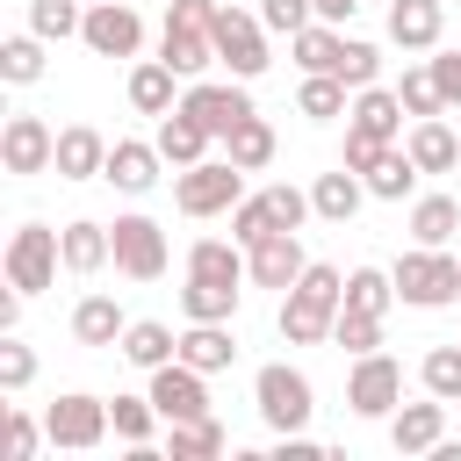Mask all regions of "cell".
Listing matches in <instances>:
<instances>
[{
  "label": "cell",
  "mask_w": 461,
  "mask_h": 461,
  "mask_svg": "<svg viewBox=\"0 0 461 461\" xmlns=\"http://www.w3.org/2000/svg\"><path fill=\"white\" fill-rule=\"evenodd\" d=\"M339 310H346V274L324 267V259H310L303 281L281 295V339L288 346H324L331 324H339Z\"/></svg>",
  "instance_id": "1"
},
{
  "label": "cell",
  "mask_w": 461,
  "mask_h": 461,
  "mask_svg": "<svg viewBox=\"0 0 461 461\" xmlns=\"http://www.w3.org/2000/svg\"><path fill=\"white\" fill-rule=\"evenodd\" d=\"M389 274H396V303H411V310H447L461 295V259L447 245H411Z\"/></svg>",
  "instance_id": "2"
},
{
  "label": "cell",
  "mask_w": 461,
  "mask_h": 461,
  "mask_svg": "<svg viewBox=\"0 0 461 461\" xmlns=\"http://www.w3.org/2000/svg\"><path fill=\"white\" fill-rule=\"evenodd\" d=\"M173 202L187 216H223V209L245 202V166L238 158H194V166L173 173Z\"/></svg>",
  "instance_id": "3"
},
{
  "label": "cell",
  "mask_w": 461,
  "mask_h": 461,
  "mask_svg": "<svg viewBox=\"0 0 461 461\" xmlns=\"http://www.w3.org/2000/svg\"><path fill=\"white\" fill-rule=\"evenodd\" d=\"M252 403H259V418H267L274 432H303V425H310V411H317V389H310V375H303V367L274 360V367H259V375H252Z\"/></svg>",
  "instance_id": "4"
},
{
  "label": "cell",
  "mask_w": 461,
  "mask_h": 461,
  "mask_svg": "<svg viewBox=\"0 0 461 461\" xmlns=\"http://www.w3.org/2000/svg\"><path fill=\"white\" fill-rule=\"evenodd\" d=\"M7 281L22 288V295H43L50 281H58V267H65V238L50 230V223H22L14 238H7Z\"/></svg>",
  "instance_id": "5"
},
{
  "label": "cell",
  "mask_w": 461,
  "mask_h": 461,
  "mask_svg": "<svg viewBox=\"0 0 461 461\" xmlns=\"http://www.w3.org/2000/svg\"><path fill=\"white\" fill-rule=\"evenodd\" d=\"M209 36H216V65H230V79H259V72L274 65V58H267V36H274V29H267L259 14H245V7H216V29H209Z\"/></svg>",
  "instance_id": "6"
},
{
  "label": "cell",
  "mask_w": 461,
  "mask_h": 461,
  "mask_svg": "<svg viewBox=\"0 0 461 461\" xmlns=\"http://www.w3.org/2000/svg\"><path fill=\"white\" fill-rule=\"evenodd\" d=\"M43 432H50V447H72V454H86V447H101V439L115 432V418H108V403H101V396L72 389V396H58V403L43 411Z\"/></svg>",
  "instance_id": "7"
},
{
  "label": "cell",
  "mask_w": 461,
  "mask_h": 461,
  "mask_svg": "<svg viewBox=\"0 0 461 461\" xmlns=\"http://www.w3.org/2000/svg\"><path fill=\"white\" fill-rule=\"evenodd\" d=\"M79 43H86L94 58H137V50H144V14H137L130 0H86Z\"/></svg>",
  "instance_id": "8"
},
{
  "label": "cell",
  "mask_w": 461,
  "mask_h": 461,
  "mask_svg": "<svg viewBox=\"0 0 461 461\" xmlns=\"http://www.w3.org/2000/svg\"><path fill=\"white\" fill-rule=\"evenodd\" d=\"M180 108L223 144L245 115H252V94H245V79H187V94H180Z\"/></svg>",
  "instance_id": "9"
},
{
  "label": "cell",
  "mask_w": 461,
  "mask_h": 461,
  "mask_svg": "<svg viewBox=\"0 0 461 461\" xmlns=\"http://www.w3.org/2000/svg\"><path fill=\"white\" fill-rule=\"evenodd\" d=\"M346 403H353V418H389V411L403 403V367H396L382 346L360 353L353 375H346Z\"/></svg>",
  "instance_id": "10"
},
{
  "label": "cell",
  "mask_w": 461,
  "mask_h": 461,
  "mask_svg": "<svg viewBox=\"0 0 461 461\" xmlns=\"http://www.w3.org/2000/svg\"><path fill=\"white\" fill-rule=\"evenodd\" d=\"M144 396L158 403V418H166V425H180V418H209V375H202V367H187V360L151 367V389H144Z\"/></svg>",
  "instance_id": "11"
},
{
  "label": "cell",
  "mask_w": 461,
  "mask_h": 461,
  "mask_svg": "<svg viewBox=\"0 0 461 461\" xmlns=\"http://www.w3.org/2000/svg\"><path fill=\"white\" fill-rule=\"evenodd\" d=\"M0 166L7 173H50L58 166V130L43 122V115H7V130H0Z\"/></svg>",
  "instance_id": "12"
},
{
  "label": "cell",
  "mask_w": 461,
  "mask_h": 461,
  "mask_svg": "<svg viewBox=\"0 0 461 461\" xmlns=\"http://www.w3.org/2000/svg\"><path fill=\"white\" fill-rule=\"evenodd\" d=\"M108 230H115V274H130V281H158L166 274V230L151 216H115Z\"/></svg>",
  "instance_id": "13"
},
{
  "label": "cell",
  "mask_w": 461,
  "mask_h": 461,
  "mask_svg": "<svg viewBox=\"0 0 461 461\" xmlns=\"http://www.w3.org/2000/svg\"><path fill=\"white\" fill-rule=\"evenodd\" d=\"M158 166H166V151H158V144H144V137H115V144H108L101 180H108V187H122V194H151V187H158Z\"/></svg>",
  "instance_id": "14"
},
{
  "label": "cell",
  "mask_w": 461,
  "mask_h": 461,
  "mask_svg": "<svg viewBox=\"0 0 461 461\" xmlns=\"http://www.w3.org/2000/svg\"><path fill=\"white\" fill-rule=\"evenodd\" d=\"M245 267H252V281H259V288H281V295H288V288L303 281V267H310V259H303L295 230H274V238L245 245Z\"/></svg>",
  "instance_id": "15"
},
{
  "label": "cell",
  "mask_w": 461,
  "mask_h": 461,
  "mask_svg": "<svg viewBox=\"0 0 461 461\" xmlns=\"http://www.w3.org/2000/svg\"><path fill=\"white\" fill-rule=\"evenodd\" d=\"M389 439H396V454H432L447 439V403L439 396L432 403H396L389 411Z\"/></svg>",
  "instance_id": "16"
},
{
  "label": "cell",
  "mask_w": 461,
  "mask_h": 461,
  "mask_svg": "<svg viewBox=\"0 0 461 461\" xmlns=\"http://www.w3.org/2000/svg\"><path fill=\"white\" fill-rule=\"evenodd\" d=\"M101 166H108V137H101L94 122H65V130H58V166H50V173H58V180H94Z\"/></svg>",
  "instance_id": "17"
},
{
  "label": "cell",
  "mask_w": 461,
  "mask_h": 461,
  "mask_svg": "<svg viewBox=\"0 0 461 461\" xmlns=\"http://www.w3.org/2000/svg\"><path fill=\"white\" fill-rule=\"evenodd\" d=\"M439 29H447V7L439 0H389V43L439 50Z\"/></svg>",
  "instance_id": "18"
},
{
  "label": "cell",
  "mask_w": 461,
  "mask_h": 461,
  "mask_svg": "<svg viewBox=\"0 0 461 461\" xmlns=\"http://www.w3.org/2000/svg\"><path fill=\"white\" fill-rule=\"evenodd\" d=\"M403 115H411V108H403L389 86H360V94H353V108H346V122H353V130H367V137H382V144H396V137H403Z\"/></svg>",
  "instance_id": "19"
},
{
  "label": "cell",
  "mask_w": 461,
  "mask_h": 461,
  "mask_svg": "<svg viewBox=\"0 0 461 461\" xmlns=\"http://www.w3.org/2000/svg\"><path fill=\"white\" fill-rule=\"evenodd\" d=\"M367 202V180L353 173V166H339V173H317L310 180V209L324 216V223H353V209Z\"/></svg>",
  "instance_id": "20"
},
{
  "label": "cell",
  "mask_w": 461,
  "mask_h": 461,
  "mask_svg": "<svg viewBox=\"0 0 461 461\" xmlns=\"http://www.w3.org/2000/svg\"><path fill=\"white\" fill-rule=\"evenodd\" d=\"M151 144L166 151V166H194V158H209V144H216V137H209V130H202V122L187 115V108H166V115H158V137H151Z\"/></svg>",
  "instance_id": "21"
},
{
  "label": "cell",
  "mask_w": 461,
  "mask_h": 461,
  "mask_svg": "<svg viewBox=\"0 0 461 461\" xmlns=\"http://www.w3.org/2000/svg\"><path fill=\"white\" fill-rule=\"evenodd\" d=\"M187 274H194V281H230V288H238L252 267H245V245H238V238H194V245H187Z\"/></svg>",
  "instance_id": "22"
},
{
  "label": "cell",
  "mask_w": 461,
  "mask_h": 461,
  "mask_svg": "<svg viewBox=\"0 0 461 461\" xmlns=\"http://www.w3.org/2000/svg\"><path fill=\"white\" fill-rule=\"evenodd\" d=\"M130 367H166V360H180V339H173V324H158V317H137L130 331H122V346H115Z\"/></svg>",
  "instance_id": "23"
},
{
  "label": "cell",
  "mask_w": 461,
  "mask_h": 461,
  "mask_svg": "<svg viewBox=\"0 0 461 461\" xmlns=\"http://www.w3.org/2000/svg\"><path fill=\"white\" fill-rule=\"evenodd\" d=\"M403 151L418 158V173H454L461 166V137L439 122V115H425V122H411V137H403Z\"/></svg>",
  "instance_id": "24"
},
{
  "label": "cell",
  "mask_w": 461,
  "mask_h": 461,
  "mask_svg": "<svg viewBox=\"0 0 461 461\" xmlns=\"http://www.w3.org/2000/svg\"><path fill=\"white\" fill-rule=\"evenodd\" d=\"M65 274H101L115 259V230L108 223H65Z\"/></svg>",
  "instance_id": "25"
},
{
  "label": "cell",
  "mask_w": 461,
  "mask_h": 461,
  "mask_svg": "<svg viewBox=\"0 0 461 461\" xmlns=\"http://www.w3.org/2000/svg\"><path fill=\"white\" fill-rule=\"evenodd\" d=\"M122 331H130V317L115 310V295H79V310H72L79 346H122Z\"/></svg>",
  "instance_id": "26"
},
{
  "label": "cell",
  "mask_w": 461,
  "mask_h": 461,
  "mask_svg": "<svg viewBox=\"0 0 461 461\" xmlns=\"http://www.w3.org/2000/svg\"><path fill=\"white\" fill-rule=\"evenodd\" d=\"M180 360H187V367H202V375H223V367L238 360L230 324H187V331H180Z\"/></svg>",
  "instance_id": "27"
},
{
  "label": "cell",
  "mask_w": 461,
  "mask_h": 461,
  "mask_svg": "<svg viewBox=\"0 0 461 461\" xmlns=\"http://www.w3.org/2000/svg\"><path fill=\"white\" fill-rule=\"evenodd\" d=\"M158 58H166L180 79H202V72L216 65V36H209V29H166V36H158Z\"/></svg>",
  "instance_id": "28"
},
{
  "label": "cell",
  "mask_w": 461,
  "mask_h": 461,
  "mask_svg": "<svg viewBox=\"0 0 461 461\" xmlns=\"http://www.w3.org/2000/svg\"><path fill=\"white\" fill-rule=\"evenodd\" d=\"M238 295H245V288H230V281H194V274H187L180 310H187V324H230V317H238Z\"/></svg>",
  "instance_id": "29"
},
{
  "label": "cell",
  "mask_w": 461,
  "mask_h": 461,
  "mask_svg": "<svg viewBox=\"0 0 461 461\" xmlns=\"http://www.w3.org/2000/svg\"><path fill=\"white\" fill-rule=\"evenodd\" d=\"M173 79H180V72H173L166 58H144V65L130 72V108H137V115H166V108H180V101H173Z\"/></svg>",
  "instance_id": "30"
},
{
  "label": "cell",
  "mask_w": 461,
  "mask_h": 461,
  "mask_svg": "<svg viewBox=\"0 0 461 461\" xmlns=\"http://www.w3.org/2000/svg\"><path fill=\"white\" fill-rule=\"evenodd\" d=\"M360 180H367V194H375V202H403V194L418 187V158H411L403 144H389V151H382Z\"/></svg>",
  "instance_id": "31"
},
{
  "label": "cell",
  "mask_w": 461,
  "mask_h": 461,
  "mask_svg": "<svg viewBox=\"0 0 461 461\" xmlns=\"http://www.w3.org/2000/svg\"><path fill=\"white\" fill-rule=\"evenodd\" d=\"M223 158H238L245 173H259V166H274V122H267L259 108H252V115H245V122H238V130L223 137Z\"/></svg>",
  "instance_id": "32"
},
{
  "label": "cell",
  "mask_w": 461,
  "mask_h": 461,
  "mask_svg": "<svg viewBox=\"0 0 461 461\" xmlns=\"http://www.w3.org/2000/svg\"><path fill=\"white\" fill-rule=\"evenodd\" d=\"M288 50H295V65H303V72H339L346 36H339L331 22H310V29H295V36H288Z\"/></svg>",
  "instance_id": "33"
},
{
  "label": "cell",
  "mask_w": 461,
  "mask_h": 461,
  "mask_svg": "<svg viewBox=\"0 0 461 461\" xmlns=\"http://www.w3.org/2000/svg\"><path fill=\"white\" fill-rule=\"evenodd\" d=\"M353 86L339 79V72H303V94H295V108L310 115V122H331V115H346L353 101H346Z\"/></svg>",
  "instance_id": "34"
},
{
  "label": "cell",
  "mask_w": 461,
  "mask_h": 461,
  "mask_svg": "<svg viewBox=\"0 0 461 461\" xmlns=\"http://www.w3.org/2000/svg\"><path fill=\"white\" fill-rule=\"evenodd\" d=\"M461 230V202L454 194H425V202H411V238L418 245H447Z\"/></svg>",
  "instance_id": "35"
},
{
  "label": "cell",
  "mask_w": 461,
  "mask_h": 461,
  "mask_svg": "<svg viewBox=\"0 0 461 461\" xmlns=\"http://www.w3.org/2000/svg\"><path fill=\"white\" fill-rule=\"evenodd\" d=\"M29 29H36L43 43L79 36V29H86V0H29Z\"/></svg>",
  "instance_id": "36"
},
{
  "label": "cell",
  "mask_w": 461,
  "mask_h": 461,
  "mask_svg": "<svg viewBox=\"0 0 461 461\" xmlns=\"http://www.w3.org/2000/svg\"><path fill=\"white\" fill-rule=\"evenodd\" d=\"M0 79H7V86H36V79H43V36H36V29L0 43Z\"/></svg>",
  "instance_id": "37"
},
{
  "label": "cell",
  "mask_w": 461,
  "mask_h": 461,
  "mask_svg": "<svg viewBox=\"0 0 461 461\" xmlns=\"http://www.w3.org/2000/svg\"><path fill=\"white\" fill-rule=\"evenodd\" d=\"M166 447H173V461H216L223 454V425L216 418H180Z\"/></svg>",
  "instance_id": "38"
},
{
  "label": "cell",
  "mask_w": 461,
  "mask_h": 461,
  "mask_svg": "<svg viewBox=\"0 0 461 461\" xmlns=\"http://www.w3.org/2000/svg\"><path fill=\"white\" fill-rule=\"evenodd\" d=\"M396 303V274H382V267H353L346 274V310H389Z\"/></svg>",
  "instance_id": "39"
},
{
  "label": "cell",
  "mask_w": 461,
  "mask_h": 461,
  "mask_svg": "<svg viewBox=\"0 0 461 461\" xmlns=\"http://www.w3.org/2000/svg\"><path fill=\"white\" fill-rule=\"evenodd\" d=\"M418 382H425V396L461 403V346H432V353H425V367H418Z\"/></svg>",
  "instance_id": "40"
},
{
  "label": "cell",
  "mask_w": 461,
  "mask_h": 461,
  "mask_svg": "<svg viewBox=\"0 0 461 461\" xmlns=\"http://www.w3.org/2000/svg\"><path fill=\"white\" fill-rule=\"evenodd\" d=\"M396 101L411 108V122H425V115H447V94H439L432 65H411V72H403V86H396Z\"/></svg>",
  "instance_id": "41"
},
{
  "label": "cell",
  "mask_w": 461,
  "mask_h": 461,
  "mask_svg": "<svg viewBox=\"0 0 461 461\" xmlns=\"http://www.w3.org/2000/svg\"><path fill=\"white\" fill-rule=\"evenodd\" d=\"M331 346H346L353 360H360V353H375V346H382V317H375V310H339Z\"/></svg>",
  "instance_id": "42"
},
{
  "label": "cell",
  "mask_w": 461,
  "mask_h": 461,
  "mask_svg": "<svg viewBox=\"0 0 461 461\" xmlns=\"http://www.w3.org/2000/svg\"><path fill=\"white\" fill-rule=\"evenodd\" d=\"M108 418H115V439L144 447V439H151V425H158V403H151V396H115V403H108Z\"/></svg>",
  "instance_id": "43"
},
{
  "label": "cell",
  "mask_w": 461,
  "mask_h": 461,
  "mask_svg": "<svg viewBox=\"0 0 461 461\" xmlns=\"http://www.w3.org/2000/svg\"><path fill=\"white\" fill-rule=\"evenodd\" d=\"M281 223H274V209H267V194H245L238 209H230V238L238 245H259V238H274Z\"/></svg>",
  "instance_id": "44"
},
{
  "label": "cell",
  "mask_w": 461,
  "mask_h": 461,
  "mask_svg": "<svg viewBox=\"0 0 461 461\" xmlns=\"http://www.w3.org/2000/svg\"><path fill=\"white\" fill-rule=\"evenodd\" d=\"M375 72H382V50L360 43V36H346V50H339V79L360 94V86H375Z\"/></svg>",
  "instance_id": "45"
},
{
  "label": "cell",
  "mask_w": 461,
  "mask_h": 461,
  "mask_svg": "<svg viewBox=\"0 0 461 461\" xmlns=\"http://www.w3.org/2000/svg\"><path fill=\"white\" fill-rule=\"evenodd\" d=\"M36 382V353L14 339V331H0V389L14 396V389H29Z\"/></svg>",
  "instance_id": "46"
},
{
  "label": "cell",
  "mask_w": 461,
  "mask_h": 461,
  "mask_svg": "<svg viewBox=\"0 0 461 461\" xmlns=\"http://www.w3.org/2000/svg\"><path fill=\"white\" fill-rule=\"evenodd\" d=\"M259 194H267V209H274V223H281V230H303V216H317V209H310V194H303V187H288V180H274V187H259Z\"/></svg>",
  "instance_id": "47"
},
{
  "label": "cell",
  "mask_w": 461,
  "mask_h": 461,
  "mask_svg": "<svg viewBox=\"0 0 461 461\" xmlns=\"http://www.w3.org/2000/svg\"><path fill=\"white\" fill-rule=\"evenodd\" d=\"M310 0H259V22L274 29V36H295V29H310Z\"/></svg>",
  "instance_id": "48"
},
{
  "label": "cell",
  "mask_w": 461,
  "mask_h": 461,
  "mask_svg": "<svg viewBox=\"0 0 461 461\" xmlns=\"http://www.w3.org/2000/svg\"><path fill=\"white\" fill-rule=\"evenodd\" d=\"M43 439H50V432H43V425H36L29 411H7V461H29V454H36Z\"/></svg>",
  "instance_id": "49"
},
{
  "label": "cell",
  "mask_w": 461,
  "mask_h": 461,
  "mask_svg": "<svg viewBox=\"0 0 461 461\" xmlns=\"http://www.w3.org/2000/svg\"><path fill=\"white\" fill-rule=\"evenodd\" d=\"M216 7L223 0H173L166 7V29H216Z\"/></svg>",
  "instance_id": "50"
},
{
  "label": "cell",
  "mask_w": 461,
  "mask_h": 461,
  "mask_svg": "<svg viewBox=\"0 0 461 461\" xmlns=\"http://www.w3.org/2000/svg\"><path fill=\"white\" fill-rule=\"evenodd\" d=\"M425 65H432V79H439V94H447V108H461V50H432Z\"/></svg>",
  "instance_id": "51"
},
{
  "label": "cell",
  "mask_w": 461,
  "mask_h": 461,
  "mask_svg": "<svg viewBox=\"0 0 461 461\" xmlns=\"http://www.w3.org/2000/svg\"><path fill=\"white\" fill-rule=\"evenodd\" d=\"M382 151H389L382 137H367V130H353V122H346V166H353V173H367Z\"/></svg>",
  "instance_id": "52"
},
{
  "label": "cell",
  "mask_w": 461,
  "mask_h": 461,
  "mask_svg": "<svg viewBox=\"0 0 461 461\" xmlns=\"http://www.w3.org/2000/svg\"><path fill=\"white\" fill-rule=\"evenodd\" d=\"M324 447L317 439H303V432H281V447H274V461H317Z\"/></svg>",
  "instance_id": "53"
},
{
  "label": "cell",
  "mask_w": 461,
  "mask_h": 461,
  "mask_svg": "<svg viewBox=\"0 0 461 461\" xmlns=\"http://www.w3.org/2000/svg\"><path fill=\"white\" fill-rule=\"evenodd\" d=\"M14 324H22V288L7 281V295H0V331H14Z\"/></svg>",
  "instance_id": "54"
},
{
  "label": "cell",
  "mask_w": 461,
  "mask_h": 461,
  "mask_svg": "<svg viewBox=\"0 0 461 461\" xmlns=\"http://www.w3.org/2000/svg\"><path fill=\"white\" fill-rule=\"evenodd\" d=\"M310 7H317V22H346L360 0H310Z\"/></svg>",
  "instance_id": "55"
}]
</instances>
